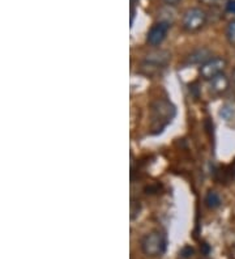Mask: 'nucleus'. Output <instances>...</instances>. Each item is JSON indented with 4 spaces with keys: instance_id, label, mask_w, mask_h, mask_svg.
Returning a JSON list of instances; mask_svg holds the SVG:
<instances>
[{
    "instance_id": "f257e3e1",
    "label": "nucleus",
    "mask_w": 235,
    "mask_h": 259,
    "mask_svg": "<svg viewBox=\"0 0 235 259\" xmlns=\"http://www.w3.org/2000/svg\"><path fill=\"white\" fill-rule=\"evenodd\" d=\"M166 237L160 231H153L145 234L141 240V250L148 256H161L166 251Z\"/></svg>"
},
{
    "instance_id": "f03ea898",
    "label": "nucleus",
    "mask_w": 235,
    "mask_h": 259,
    "mask_svg": "<svg viewBox=\"0 0 235 259\" xmlns=\"http://www.w3.org/2000/svg\"><path fill=\"white\" fill-rule=\"evenodd\" d=\"M207 13L201 8H190L182 17V28L187 33L200 32L207 25Z\"/></svg>"
},
{
    "instance_id": "7ed1b4c3",
    "label": "nucleus",
    "mask_w": 235,
    "mask_h": 259,
    "mask_svg": "<svg viewBox=\"0 0 235 259\" xmlns=\"http://www.w3.org/2000/svg\"><path fill=\"white\" fill-rule=\"evenodd\" d=\"M227 67V60L222 57H214L208 59L205 63H203L199 68V75L205 81H210L216 76L223 73V71Z\"/></svg>"
},
{
    "instance_id": "20e7f679",
    "label": "nucleus",
    "mask_w": 235,
    "mask_h": 259,
    "mask_svg": "<svg viewBox=\"0 0 235 259\" xmlns=\"http://www.w3.org/2000/svg\"><path fill=\"white\" fill-rule=\"evenodd\" d=\"M170 30L169 22L166 21H160L154 24L151 28V30L147 34V44L152 48H157L160 46L167 37V33Z\"/></svg>"
},
{
    "instance_id": "39448f33",
    "label": "nucleus",
    "mask_w": 235,
    "mask_h": 259,
    "mask_svg": "<svg viewBox=\"0 0 235 259\" xmlns=\"http://www.w3.org/2000/svg\"><path fill=\"white\" fill-rule=\"evenodd\" d=\"M229 88H230V80L225 73H221V75L216 76L214 79H212L209 81L210 93H213L214 96L225 95V93L229 91Z\"/></svg>"
},
{
    "instance_id": "423d86ee",
    "label": "nucleus",
    "mask_w": 235,
    "mask_h": 259,
    "mask_svg": "<svg viewBox=\"0 0 235 259\" xmlns=\"http://www.w3.org/2000/svg\"><path fill=\"white\" fill-rule=\"evenodd\" d=\"M210 58H212L210 57V51L208 49H198V50L192 51L191 54L185 58L184 64H187V66H190V64H200L201 66V64L205 63Z\"/></svg>"
},
{
    "instance_id": "0eeeda50",
    "label": "nucleus",
    "mask_w": 235,
    "mask_h": 259,
    "mask_svg": "<svg viewBox=\"0 0 235 259\" xmlns=\"http://www.w3.org/2000/svg\"><path fill=\"white\" fill-rule=\"evenodd\" d=\"M205 204L207 207L212 209L218 208L219 205H221V196L216 193V191H209L205 196Z\"/></svg>"
},
{
    "instance_id": "6e6552de",
    "label": "nucleus",
    "mask_w": 235,
    "mask_h": 259,
    "mask_svg": "<svg viewBox=\"0 0 235 259\" xmlns=\"http://www.w3.org/2000/svg\"><path fill=\"white\" fill-rule=\"evenodd\" d=\"M219 117L225 120H231L235 117V108L230 104H225L219 109Z\"/></svg>"
},
{
    "instance_id": "1a4fd4ad",
    "label": "nucleus",
    "mask_w": 235,
    "mask_h": 259,
    "mask_svg": "<svg viewBox=\"0 0 235 259\" xmlns=\"http://www.w3.org/2000/svg\"><path fill=\"white\" fill-rule=\"evenodd\" d=\"M226 38L229 44L231 45L232 48H235V20H231V21L227 24V28H226Z\"/></svg>"
},
{
    "instance_id": "9d476101",
    "label": "nucleus",
    "mask_w": 235,
    "mask_h": 259,
    "mask_svg": "<svg viewBox=\"0 0 235 259\" xmlns=\"http://www.w3.org/2000/svg\"><path fill=\"white\" fill-rule=\"evenodd\" d=\"M226 11L229 13H234L235 15V0H229L226 4Z\"/></svg>"
},
{
    "instance_id": "9b49d317",
    "label": "nucleus",
    "mask_w": 235,
    "mask_h": 259,
    "mask_svg": "<svg viewBox=\"0 0 235 259\" xmlns=\"http://www.w3.org/2000/svg\"><path fill=\"white\" fill-rule=\"evenodd\" d=\"M199 3L204 4V6H216V4H218L221 0H198Z\"/></svg>"
},
{
    "instance_id": "f8f14e48",
    "label": "nucleus",
    "mask_w": 235,
    "mask_h": 259,
    "mask_svg": "<svg viewBox=\"0 0 235 259\" xmlns=\"http://www.w3.org/2000/svg\"><path fill=\"white\" fill-rule=\"evenodd\" d=\"M191 254H194V249H192V247H184V249L182 250L183 258H188Z\"/></svg>"
},
{
    "instance_id": "ddd939ff",
    "label": "nucleus",
    "mask_w": 235,
    "mask_h": 259,
    "mask_svg": "<svg viewBox=\"0 0 235 259\" xmlns=\"http://www.w3.org/2000/svg\"><path fill=\"white\" fill-rule=\"evenodd\" d=\"M165 3L167 4V6H176L178 3H180V0H163Z\"/></svg>"
},
{
    "instance_id": "4468645a",
    "label": "nucleus",
    "mask_w": 235,
    "mask_h": 259,
    "mask_svg": "<svg viewBox=\"0 0 235 259\" xmlns=\"http://www.w3.org/2000/svg\"><path fill=\"white\" fill-rule=\"evenodd\" d=\"M232 81H234V84H235V68H234V71H232Z\"/></svg>"
}]
</instances>
